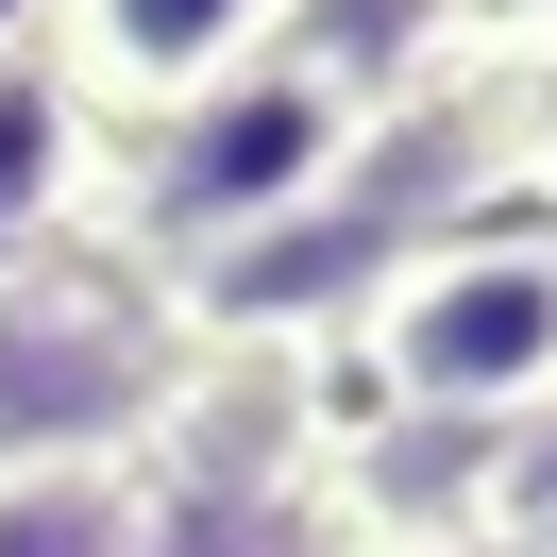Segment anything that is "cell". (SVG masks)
I'll return each mask as SVG.
<instances>
[{
    "mask_svg": "<svg viewBox=\"0 0 557 557\" xmlns=\"http://www.w3.org/2000/svg\"><path fill=\"white\" fill-rule=\"evenodd\" d=\"M338 388L355 422H406V440H507L523 406H557V220L490 203L456 237H422L338 321Z\"/></svg>",
    "mask_w": 557,
    "mask_h": 557,
    "instance_id": "6da1fadb",
    "label": "cell"
},
{
    "mask_svg": "<svg viewBox=\"0 0 557 557\" xmlns=\"http://www.w3.org/2000/svg\"><path fill=\"white\" fill-rule=\"evenodd\" d=\"M170 372H186V305L119 237H51V253L0 271V473H102V456H136Z\"/></svg>",
    "mask_w": 557,
    "mask_h": 557,
    "instance_id": "7a4b0ae2",
    "label": "cell"
},
{
    "mask_svg": "<svg viewBox=\"0 0 557 557\" xmlns=\"http://www.w3.org/2000/svg\"><path fill=\"white\" fill-rule=\"evenodd\" d=\"M372 136L355 102H321L305 69H237L203 85L186 119H152V136H102V203H85V237H119L136 271H203V253L271 237L287 203H321L338 186V152Z\"/></svg>",
    "mask_w": 557,
    "mask_h": 557,
    "instance_id": "3957f363",
    "label": "cell"
},
{
    "mask_svg": "<svg viewBox=\"0 0 557 557\" xmlns=\"http://www.w3.org/2000/svg\"><path fill=\"white\" fill-rule=\"evenodd\" d=\"M271 35H287V0H51L35 69L85 102V136H152L203 85L271 69Z\"/></svg>",
    "mask_w": 557,
    "mask_h": 557,
    "instance_id": "277c9868",
    "label": "cell"
},
{
    "mask_svg": "<svg viewBox=\"0 0 557 557\" xmlns=\"http://www.w3.org/2000/svg\"><path fill=\"white\" fill-rule=\"evenodd\" d=\"M490 35H507V0H287L271 69H305L321 102H355V119H406V102H440V85H473Z\"/></svg>",
    "mask_w": 557,
    "mask_h": 557,
    "instance_id": "5b68a950",
    "label": "cell"
},
{
    "mask_svg": "<svg viewBox=\"0 0 557 557\" xmlns=\"http://www.w3.org/2000/svg\"><path fill=\"white\" fill-rule=\"evenodd\" d=\"M85 203H102V136H85V102L17 51L0 69V271L51 237H85Z\"/></svg>",
    "mask_w": 557,
    "mask_h": 557,
    "instance_id": "8992f818",
    "label": "cell"
},
{
    "mask_svg": "<svg viewBox=\"0 0 557 557\" xmlns=\"http://www.w3.org/2000/svg\"><path fill=\"white\" fill-rule=\"evenodd\" d=\"M152 541V473L102 456V473H0V557H136Z\"/></svg>",
    "mask_w": 557,
    "mask_h": 557,
    "instance_id": "52a82bcc",
    "label": "cell"
},
{
    "mask_svg": "<svg viewBox=\"0 0 557 557\" xmlns=\"http://www.w3.org/2000/svg\"><path fill=\"white\" fill-rule=\"evenodd\" d=\"M473 523L523 557H557V406H523L507 440H473Z\"/></svg>",
    "mask_w": 557,
    "mask_h": 557,
    "instance_id": "ba28073f",
    "label": "cell"
},
{
    "mask_svg": "<svg viewBox=\"0 0 557 557\" xmlns=\"http://www.w3.org/2000/svg\"><path fill=\"white\" fill-rule=\"evenodd\" d=\"M136 557H321V523H220V507H152Z\"/></svg>",
    "mask_w": 557,
    "mask_h": 557,
    "instance_id": "9c48e42d",
    "label": "cell"
},
{
    "mask_svg": "<svg viewBox=\"0 0 557 557\" xmlns=\"http://www.w3.org/2000/svg\"><path fill=\"white\" fill-rule=\"evenodd\" d=\"M321 557H523V541H490V523H422V541H321Z\"/></svg>",
    "mask_w": 557,
    "mask_h": 557,
    "instance_id": "30bf717a",
    "label": "cell"
},
{
    "mask_svg": "<svg viewBox=\"0 0 557 557\" xmlns=\"http://www.w3.org/2000/svg\"><path fill=\"white\" fill-rule=\"evenodd\" d=\"M51 35V0H0V69H17V51H35Z\"/></svg>",
    "mask_w": 557,
    "mask_h": 557,
    "instance_id": "8fae6325",
    "label": "cell"
}]
</instances>
